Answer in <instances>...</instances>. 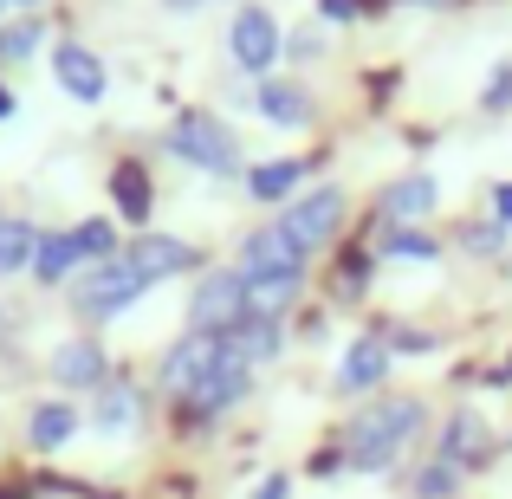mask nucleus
I'll return each instance as SVG.
<instances>
[{
    "instance_id": "9d476101",
    "label": "nucleus",
    "mask_w": 512,
    "mask_h": 499,
    "mask_svg": "<svg viewBox=\"0 0 512 499\" xmlns=\"http://www.w3.org/2000/svg\"><path fill=\"white\" fill-rule=\"evenodd\" d=\"M52 78H59V91H65V98H78V104H104V91H111L104 59L91 46H78V39L52 46Z\"/></svg>"
},
{
    "instance_id": "f3484780",
    "label": "nucleus",
    "mask_w": 512,
    "mask_h": 499,
    "mask_svg": "<svg viewBox=\"0 0 512 499\" xmlns=\"http://www.w3.org/2000/svg\"><path fill=\"white\" fill-rule=\"evenodd\" d=\"M305 182V156H273V163H253L247 169V195L266 201V208H279V201H292Z\"/></svg>"
},
{
    "instance_id": "412c9836",
    "label": "nucleus",
    "mask_w": 512,
    "mask_h": 499,
    "mask_svg": "<svg viewBox=\"0 0 512 499\" xmlns=\"http://www.w3.org/2000/svg\"><path fill=\"white\" fill-rule=\"evenodd\" d=\"M137 415H143V396L130 383H104L98 389V415H91V422H98L104 435H130V428H137Z\"/></svg>"
},
{
    "instance_id": "4be33fe9",
    "label": "nucleus",
    "mask_w": 512,
    "mask_h": 499,
    "mask_svg": "<svg viewBox=\"0 0 512 499\" xmlns=\"http://www.w3.org/2000/svg\"><path fill=\"white\" fill-rule=\"evenodd\" d=\"M78 247H72V234H39V253H33V279H46V286H59V279H72L78 273Z\"/></svg>"
},
{
    "instance_id": "423d86ee",
    "label": "nucleus",
    "mask_w": 512,
    "mask_h": 499,
    "mask_svg": "<svg viewBox=\"0 0 512 499\" xmlns=\"http://www.w3.org/2000/svg\"><path fill=\"white\" fill-rule=\"evenodd\" d=\"M143 292H150V279H143L137 266H130L124 253H117V260L91 266V273L78 279V286H72V305H78L85 318H117V312H130V305H137Z\"/></svg>"
},
{
    "instance_id": "cd10ccee",
    "label": "nucleus",
    "mask_w": 512,
    "mask_h": 499,
    "mask_svg": "<svg viewBox=\"0 0 512 499\" xmlns=\"http://www.w3.org/2000/svg\"><path fill=\"white\" fill-rule=\"evenodd\" d=\"M286 52L292 59H318V52H325V33H318V26H299V33L286 39Z\"/></svg>"
},
{
    "instance_id": "f704fd0d",
    "label": "nucleus",
    "mask_w": 512,
    "mask_h": 499,
    "mask_svg": "<svg viewBox=\"0 0 512 499\" xmlns=\"http://www.w3.org/2000/svg\"><path fill=\"white\" fill-rule=\"evenodd\" d=\"M169 7H201V0H169Z\"/></svg>"
},
{
    "instance_id": "f03ea898",
    "label": "nucleus",
    "mask_w": 512,
    "mask_h": 499,
    "mask_svg": "<svg viewBox=\"0 0 512 499\" xmlns=\"http://www.w3.org/2000/svg\"><path fill=\"white\" fill-rule=\"evenodd\" d=\"M240 279H247V312L286 318L305 292V253L279 234V221L253 227V234L240 240Z\"/></svg>"
},
{
    "instance_id": "473e14b6",
    "label": "nucleus",
    "mask_w": 512,
    "mask_h": 499,
    "mask_svg": "<svg viewBox=\"0 0 512 499\" xmlns=\"http://www.w3.org/2000/svg\"><path fill=\"white\" fill-rule=\"evenodd\" d=\"M7 111H13V98H7V91H0V117H7Z\"/></svg>"
},
{
    "instance_id": "1a4fd4ad",
    "label": "nucleus",
    "mask_w": 512,
    "mask_h": 499,
    "mask_svg": "<svg viewBox=\"0 0 512 499\" xmlns=\"http://www.w3.org/2000/svg\"><path fill=\"white\" fill-rule=\"evenodd\" d=\"M247 389H253V363H240L234 350H221V363L201 376V389L188 396V409H195L201 422H214V415L240 409V402H247Z\"/></svg>"
},
{
    "instance_id": "4468645a",
    "label": "nucleus",
    "mask_w": 512,
    "mask_h": 499,
    "mask_svg": "<svg viewBox=\"0 0 512 499\" xmlns=\"http://www.w3.org/2000/svg\"><path fill=\"white\" fill-rule=\"evenodd\" d=\"M52 383H59V389H104V383H111V357H104V344H91V337L59 344V350H52Z\"/></svg>"
},
{
    "instance_id": "c9c22d12",
    "label": "nucleus",
    "mask_w": 512,
    "mask_h": 499,
    "mask_svg": "<svg viewBox=\"0 0 512 499\" xmlns=\"http://www.w3.org/2000/svg\"><path fill=\"white\" fill-rule=\"evenodd\" d=\"M415 7H441V0H415Z\"/></svg>"
},
{
    "instance_id": "bb28decb",
    "label": "nucleus",
    "mask_w": 512,
    "mask_h": 499,
    "mask_svg": "<svg viewBox=\"0 0 512 499\" xmlns=\"http://www.w3.org/2000/svg\"><path fill=\"white\" fill-rule=\"evenodd\" d=\"M39 46V26L26 20V26H7V33H0V59H26V52Z\"/></svg>"
},
{
    "instance_id": "0eeeda50",
    "label": "nucleus",
    "mask_w": 512,
    "mask_h": 499,
    "mask_svg": "<svg viewBox=\"0 0 512 499\" xmlns=\"http://www.w3.org/2000/svg\"><path fill=\"white\" fill-rule=\"evenodd\" d=\"M227 52H234V65L240 72H253V78H266L279 65V52H286V39H279V20H273V7H240L234 13V26H227Z\"/></svg>"
},
{
    "instance_id": "a211bd4d",
    "label": "nucleus",
    "mask_w": 512,
    "mask_h": 499,
    "mask_svg": "<svg viewBox=\"0 0 512 499\" xmlns=\"http://www.w3.org/2000/svg\"><path fill=\"white\" fill-rule=\"evenodd\" d=\"M227 350H234L240 363H273L279 350H286V331H279V318H260V312H247L234 331H227Z\"/></svg>"
},
{
    "instance_id": "72a5a7b5",
    "label": "nucleus",
    "mask_w": 512,
    "mask_h": 499,
    "mask_svg": "<svg viewBox=\"0 0 512 499\" xmlns=\"http://www.w3.org/2000/svg\"><path fill=\"white\" fill-rule=\"evenodd\" d=\"M7 7H39V0H7Z\"/></svg>"
},
{
    "instance_id": "393cba45",
    "label": "nucleus",
    "mask_w": 512,
    "mask_h": 499,
    "mask_svg": "<svg viewBox=\"0 0 512 499\" xmlns=\"http://www.w3.org/2000/svg\"><path fill=\"white\" fill-rule=\"evenodd\" d=\"M33 253H39V227L0 221V279H7V273H26V266H33Z\"/></svg>"
},
{
    "instance_id": "7ed1b4c3",
    "label": "nucleus",
    "mask_w": 512,
    "mask_h": 499,
    "mask_svg": "<svg viewBox=\"0 0 512 499\" xmlns=\"http://www.w3.org/2000/svg\"><path fill=\"white\" fill-rule=\"evenodd\" d=\"M344 214H350V195H344L338 182L305 188V195H292V201H286V214H279V234H286L292 247H299L305 260H312V253H325L331 240H338Z\"/></svg>"
},
{
    "instance_id": "a878e982",
    "label": "nucleus",
    "mask_w": 512,
    "mask_h": 499,
    "mask_svg": "<svg viewBox=\"0 0 512 499\" xmlns=\"http://www.w3.org/2000/svg\"><path fill=\"white\" fill-rule=\"evenodd\" d=\"M72 247H78V260H85V266H104V260H117V227L111 221H78L72 227Z\"/></svg>"
},
{
    "instance_id": "2eb2a0df",
    "label": "nucleus",
    "mask_w": 512,
    "mask_h": 499,
    "mask_svg": "<svg viewBox=\"0 0 512 499\" xmlns=\"http://www.w3.org/2000/svg\"><path fill=\"white\" fill-rule=\"evenodd\" d=\"M253 111H260L266 124H279V130H305V124L318 117V104H312V91L292 85V78H260V91H253Z\"/></svg>"
},
{
    "instance_id": "c85d7f7f",
    "label": "nucleus",
    "mask_w": 512,
    "mask_h": 499,
    "mask_svg": "<svg viewBox=\"0 0 512 499\" xmlns=\"http://www.w3.org/2000/svg\"><path fill=\"white\" fill-rule=\"evenodd\" d=\"M512 104V72L500 65V72H493V85H487V111H506Z\"/></svg>"
},
{
    "instance_id": "39448f33",
    "label": "nucleus",
    "mask_w": 512,
    "mask_h": 499,
    "mask_svg": "<svg viewBox=\"0 0 512 499\" xmlns=\"http://www.w3.org/2000/svg\"><path fill=\"white\" fill-rule=\"evenodd\" d=\"M240 318H247V279H240V266H214V273H201L195 299H188V331L227 337Z\"/></svg>"
},
{
    "instance_id": "c756f323",
    "label": "nucleus",
    "mask_w": 512,
    "mask_h": 499,
    "mask_svg": "<svg viewBox=\"0 0 512 499\" xmlns=\"http://www.w3.org/2000/svg\"><path fill=\"white\" fill-rule=\"evenodd\" d=\"M253 499H292V480L286 474H266L260 487H253Z\"/></svg>"
},
{
    "instance_id": "aec40b11",
    "label": "nucleus",
    "mask_w": 512,
    "mask_h": 499,
    "mask_svg": "<svg viewBox=\"0 0 512 499\" xmlns=\"http://www.w3.org/2000/svg\"><path fill=\"white\" fill-rule=\"evenodd\" d=\"M72 435H78V409L72 402H39L33 422H26V441H33L39 454H59Z\"/></svg>"
},
{
    "instance_id": "6e6552de",
    "label": "nucleus",
    "mask_w": 512,
    "mask_h": 499,
    "mask_svg": "<svg viewBox=\"0 0 512 499\" xmlns=\"http://www.w3.org/2000/svg\"><path fill=\"white\" fill-rule=\"evenodd\" d=\"M221 350H227V337H201V331H188L182 344H169V357H163V389L175 402H188L201 389V376L221 363Z\"/></svg>"
},
{
    "instance_id": "ddd939ff",
    "label": "nucleus",
    "mask_w": 512,
    "mask_h": 499,
    "mask_svg": "<svg viewBox=\"0 0 512 499\" xmlns=\"http://www.w3.org/2000/svg\"><path fill=\"white\" fill-rule=\"evenodd\" d=\"M487 448H493V428H487V415H480V409H454L448 422H441L435 454H441V461H454L461 474L487 461Z\"/></svg>"
},
{
    "instance_id": "2f4dec72",
    "label": "nucleus",
    "mask_w": 512,
    "mask_h": 499,
    "mask_svg": "<svg viewBox=\"0 0 512 499\" xmlns=\"http://www.w3.org/2000/svg\"><path fill=\"white\" fill-rule=\"evenodd\" d=\"M493 221H500V227H512V182H500V188H493Z\"/></svg>"
},
{
    "instance_id": "e433bc0d",
    "label": "nucleus",
    "mask_w": 512,
    "mask_h": 499,
    "mask_svg": "<svg viewBox=\"0 0 512 499\" xmlns=\"http://www.w3.org/2000/svg\"><path fill=\"white\" fill-rule=\"evenodd\" d=\"M0 13H7V0H0Z\"/></svg>"
},
{
    "instance_id": "f8f14e48",
    "label": "nucleus",
    "mask_w": 512,
    "mask_h": 499,
    "mask_svg": "<svg viewBox=\"0 0 512 499\" xmlns=\"http://www.w3.org/2000/svg\"><path fill=\"white\" fill-rule=\"evenodd\" d=\"M389 370H396V350H389L383 337H357L338 357V389L344 396H370V389L389 383Z\"/></svg>"
},
{
    "instance_id": "5701e85b",
    "label": "nucleus",
    "mask_w": 512,
    "mask_h": 499,
    "mask_svg": "<svg viewBox=\"0 0 512 499\" xmlns=\"http://www.w3.org/2000/svg\"><path fill=\"white\" fill-rule=\"evenodd\" d=\"M461 480H467L461 467L435 454V461H422V467L409 474V499H454V493H461Z\"/></svg>"
},
{
    "instance_id": "6ab92c4d",
    "label": "nucleus",
    "mask_w": 512,
    "mask_h": 499,
    "mask_svg": "<svg viewBox=\"0 0 512 499\" xmlns=\"http://www.w3.org/2000/svg\"><path fill=\"white\" fill-rule=\"evenodd\" d=\"M111 195H117V214L124 221H150V208H156V188H150V169L143 163H117L111 169Z\"/></svg>"
},
{
    "instance_id": "9b49d317",
    "label": "nucleus",
    "mask_w": 512,
    "mask_h": 499,
    "mask_svg": "<svg viewBox=\"0 0 512 499\" xmlns=\"http://www.w3.org/2000/svg\"><path fill=\"white\" fill-rule=\"evenodd\" d=\"M435 201H441V182L415 169V175H402V182H389V188H383L376 214H383V227H422L428 214H435Z\"/></svg>"
},
{
    "instance_id": "b1692460",
    "label": "nucleus",
    "mask_w": 512,
    "mask_h": 499,
    "mask_svg": "<svg viewBox=\"0 0 512 499\" xmlns=\"http://www.w3.org/2000/svg\"><path fill=\"white\" fill-rule=\"evenodd\" d=\"M376 253H383V260H415V266H428V260H441V240L422 234V227H389Z\"/></svg>"
},
{
    "instance_id": "20e7f679",
    "label": "nucleus",
    "mask_w": 512,
    "mask_h": 499,
    "mask_svg": "<svg viewBox=\"0 0 512 499\" xmlns=\"http://www.w3.org/2000/svg\"><path fill=\"white\" fill-rule=\"evenodd\" d=\"M169 150L182 156L188 169H201V175H234L240 169V143H234V130L221 124L214 111H182L169 124Z\"/></svg>"
},
{
    "instance_id": "f257e3e1",
    "label": "nucleus",
    "mask_w": 512,
    "mask_h": 499,
    "mask_svg": "<svg viewBox=\"0 0 512 499\" xmlns=\"http://www.w3.org/2000/svg\"><path fill=\"white\" fill-rule=\"evenodd\" d=\"M428 428V402L422 396H383V402H363L357 415L344 422V448L338 461L350 467V474H389V467L402 461V454L422 441Z\"/></svg>"
},
{
    "instance_id": "7c9ffc66",
    "label": "nucleus",
    "mask_w": 512,
    "mask_h": 499,
    "mask_svg": "<svg viewBox=\"0 0 512 499\" xmlns=\"http://www.w3.org/2000/svg\"><path fill=\"white\" fill-rule=\"evenodd\" d=\"M318 13H325V20H357L363 0H318Z\"/></svg>"
},
{
    "instance_id": "dca6fc26",
    "label": "nucleus",
    "mask_w": 512,
    "mask_h": 499,
    "mask_svg": "<svg viewBox=\"0 0 512 499\" xmlns=\"http://www.w3.org/2000/svg\"><path fill=\"white\" fill-rule=\"evenodd\" d=\"M124 260L137 266L150 286H163V279H175V273H188V266H195V247H188V240H175V234H143L137 247H124Z\"/></svg>"
}]
</instances>
